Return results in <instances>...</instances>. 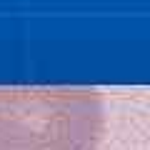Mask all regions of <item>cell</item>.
Returning a JSON list of instances; mask_svg holds the SVG:
<instances>
[{
    "label": "cell",
    "mask_w": 150,
    "mask_h": 150,
    "mask_svg": "<svg viewBox=\"0 0 150 150\" xmlns=\"http://www.w3.org/2000/svg\"><path fill=\"white\" fill-rule=\"evenodd\" d=\"M103 100L88 88H0V150H98Z\"/></svg>",
    "instance_id": "obj_1"
}]
</instances>
